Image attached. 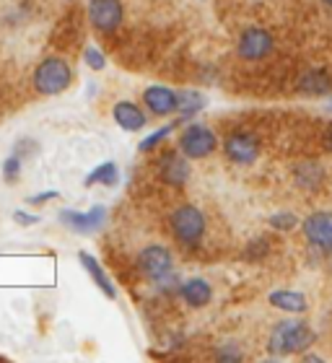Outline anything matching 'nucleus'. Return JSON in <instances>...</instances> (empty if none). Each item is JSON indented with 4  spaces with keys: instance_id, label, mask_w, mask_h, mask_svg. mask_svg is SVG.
Wrapping results in <instances>:
<instances>
[{
    "instance_id": "f257e3e1",
    "label": "nucleus",
    "mask_w": 332,
    "mask_h": 363,
    "mask_svg": "<svg viewBox=\"0 0 332 363\" xmlns=\"http://www.w3.org/2000/svg\"><path fill=\"white\" fill-rule=\"evenodd\" d=\"M314 342V333L304 322H280L270 333L267 350L272 356H291V353H304Z\"/></svg>"
},
{
    "instance_id": "f03ea898",
    "label": "nucleus",
    "mask_w": 332,
    "mask_h": 363,
    "mask_svg": "<svg viewBox=\"0 0 332 363\" xmlns=\"http://www.w3.org/2000/svg\"><path fill=\"white\" fill-rule=\"evenodd\" d=\"M169 226H172L174 239H177L182 247L192 250V247H197V244L203 242L205 216L195 205H179V208L169 216Z\"/></svg>"
},
{
    "instance_id": "7ed1b4c3",
    "label": "nucleus",
    "mask_w": 332,
    "mask_h": 363,
    "mask_svg": "<svg viewBox=\"0 0 332 363\" xmlns=\"http://www.w3.org/2000/svg\"><path fill=\"white\" fill-rule=\"evenodd\" d=\"M73 84V70H70L68 60L62 57H45L34 70V89L42 96H57Z\"/></svg>"
},
{
    "instance_id": "20e7f679",
    "label": "nucleus",
    "mask_w": 332,
    "mask_h": 363,
    "mask_svg": "<svg viewBox=\"0 0 332 363\" xmlns=\"http://www.w3.org/2000/svg\"><path fill=\"white\" fill-rule=\"evenodd\" d=\"M138 267L145 278L153 280V283H161L164 278L174 275V257L172 252L161 247V244H148L145 250H140L138 255Z\"/></svg>"
},
{
    "instance_id": "39448f33",
    "label": "nucleus",
    "mask_w": 332,
    "mask_h": 363,
    "mask_svg": "<svg viewBox=\"0 0 332 363\" xmlns=\"http://www.w3.org/2000/svg\"><path fill=\"white\" fill-rule=\"evenodd\" d=\"M218 148V138L205 125H187L179 135V151L187 159H205Z\"/></svg>"
},
{
    "instance_id": "423d86ee",
    "label": "nucleus",
    "mask_w": 332,
    "mask_h": 363,
    "mask_svg": "<svg viewBox=\"0 0 332 363\" xmlns=\"http://www.w3.org/2000/svg\"><path fill=\"white\" fill-rule=\"evenodd\" d=\"M89 21L99 34H114L122 26V21H125L122 0H91Z\"/></svg>"
},
{
    "instance_id": "0eeeda50",
    "label": "nucleus",
    "mask_w": 332,
    "mask_h": 363,
    "mask_svg": "<svg viewBox=\"0 0 332 363\" xmlns=\"http://www.w3.org/2000/svg\"><path fill=\"white\" fill-rule=\"evenodd\" d=\"M60 216V223L65 228H70L73 234H96V231H101V228L106 226V216H109V211H106L104 205H94L91 211H60L57 213Z\"/></svg>"
},
{
    "instance_id": "6e6552de",
    "label": "nucleus",
    "mask_w": 332,
    "mask_h": 363,
    "mask_svg": "<svg viewBox=\"0 0 332 363\" xmlns=\"http://www.w3.org/2000/svg\"><path fill=\"white\" fill-rule=\"evenodd\" d=\"M223 153H226L228 159L234 161V164H255L257 156H260V140H257L252 133H242V130H236L231 135L226 138V143H223Z\"/></svg>"
},
{
    "instance_id": "1a4fd4ad",
    "label": "nucleus",
    "mask_w": 332,
    "mask_h": 363,
    "mask_svg": "<svg viewBox=\"0 0 332 363\" xmlns=\"http://www.w3.org/2000/svg\"><path fill=\"white\" fill-rule=\"evenodd\" d=\"M236 50L244 60H262L272 52V37L260 26H249V29L242 31Z\"/></svg>"
},
{
    "instance_id": "9d476101",
    "label": "nucleus",
    "mask_w": 332,
    "mask_h": 363,
    "mask_svg": "<svg viewBox=\"0 0 332 363\" xmlns=\"http://www.w3.org/2000/svg\"><path fill=\"white\" fill-rule=\"evenodd\" d=\"M159 177L169 187H182L189 179V159L182 151H164L159 159Z\"/></svg>"
},
{
    "instance_id": "9b49d317",
    "label": "nucleus",
    "mask_w": 332,
    "mask_h": 363,
    "mask_svg": "<svg viewBox=\"0 0 332 363\" xmlns=\"http://www.w3.org/2000/svg\"><path fill=\"white\" fill-rule=\"evenodd\" d=\"M143 104L156 117L177 114L179 112V91L169 89V86H148L143 91Z\"/></svg>"
},
{
    "instance_id": "f8f14e48",
    "label": "nucleus",
    "mask_w": 332,
    "mask_h": 363,
    "mask_svg": "<svg viewBox=\"0 0 332 363\" xmlns=\"http://www.w3.org/2000/svg\"><path fill=\"white\" fill-rule=\"evenodd\" d=\"M304 234L317 250L332 252V213H314L304 220Z\"/></svg>"
},
{
    "instance_id": "ddd939ff",
    "label": "nucleus",
    "mask_w": 332,
    "mask_h": 363,
    "mask_svg": "<svg viewBox=\"0 0 332 363\" xmlns=\"http://www.w3.org/2000/svg\"><path fill=\"white\" fill-rule=\"evenodd\" d=\"M179 298L192 309H200V306H208L213 298V288L205 278H189L184 283H179Z\"/></svg>"
},
{
    "instance_id": "4468645a",
    "label": "nucleus",
    "mask_w": 332,
    "mask_h": 363,
    "mask_svg": "<svg viewBox=\"0 0 332 363\" xmlns=\"http://www.w3.org/2000/svg\"><path fill=\"white\" fill-rule=\"evenodd\" d=\"M112 117H114V122H117L122 130H128V133H138V130H143L145 125H148L145 112L138 104H133V101H117L112 109Z\"/></svg>"
},
{
    "instance_id": "2eb2a0df",
    "label": "nucleus",
    "mask_w": 332,
    "mask_h": 363,
    "mask_svg": "<svg viewBox=\"0 0 332 363\" xmlns=\"http://www.w3.org/2000/svg\"><path fill=\"white\" fill-rule=\"evenodd\" d=\"M78 262L83 265V270L89 272L91 280L96 283L99 291H104L106 298H117V288H114L112 278L106 275V270L96 262V257H91L89 252H78Z\"/></svg>"
},
{
    "instance_id": "dca6fc26",
    "label": "nucleus",
    "mask_w": 332,
    "mask_h": 363,
    "mask_svg": "<svg viewBox=\"0 0 332 363\" xmlns=\"http://www.w3.org/2000/svg\"><path fill=\"white\" fill-rule=\"evenodd\" d=\"M270 303L280 311H291V314H301L306 311V298L299 291H272Z\"/></svg>"
},
{
    "instance_id": "f3484780",
    "label": "nucleus",
    "mask_w": 332,
    "mask_h": 363,
    "mask_svg": "<svg viewBox=\"0 0 332 363\" xmlns=\"http://www.w3.org/2000/svg\"><path fill=\"white\" fill-rule=\"evenodd\" d=\"M299 89H301L304 94H314V96H319V94H330L332 78L327 76L325 70H306V73L301 76V81H299Z\"/></svg>"
},
{
    "instance_id": "a211bd4d",
    "label": "nucleus",
    "mask_w": 332,
    "mask_h": 363,
    "mask_svg": "<svg viewBox=\"0 0 332 363\" xmlns=\"http://www.w3.org/2000/svg\"><path fill=\"white\" fill-rule=\"evenodd\" d=\"M120 182V169L114 161H106V164H99L89 177H86V187H94V184H104V187H114Z\"/></svg>"
},
{
    "instance_id": "6ab92c4d",
    "label": "nucleus",
    "mask_w": 332,
    "mask_h": 363,
    "mask_svg": "<svg viewBox=\"0 0 332 363\" xmlns=\"http://www.w3.org/2000/svg\"><path fill=\"white\" fill-rule=\"evenodd\" d=\"M205 106V99L197 91H179V114L182 117H192Z\"/></svg>"
},
{
    "instance_id": "aec40b11",
    "label": "nucleus",
    "mask_w": 332,
    "mask_h": 363,
    "mask_svg": "<svg viewBox=\"0 0 332 363\" xmlns=\"http://www.w3.org/2000/svg\"><path fill=\"white\" fill-rule=\"evenodd\" d=\"M18 174H21V153H11V156L3 161V179H6L8 184H13V182L18 179Z\"/></svg>"
},
{
    "instance_id": "412c9836",
    "label": "nucleus",
    "mask_w": 332,
    "mask_h": 363,
    "mask_svg": "<svg viewBox=\"0 0 332 363\" xmlns=\"http://www.w3.org/2000/svg\"><path fill=\"white\" fill-rule=\"evenodd\" d=\"M177 128V125H166V128H159L156 130V133H153V135H148V138H143V140H140V145H138V148H140V151H153V148H156V145L161 143V140H166V138L172 135V130Z\"/></svg>"
},
{
    "instance_id": "4be33fe9",
    "label": "nucleus",
    "mask_w": 332,
    "mask_h": 363,
    "mask_svg": "<svg viewBox=\"0 0 332 363\" xmlns=\"http://www.w3.org/2000/svg\"><path fill=\"white\" fill-rule=\"evenodd\" d=\"M83 62L89 65V70H104L106 57L99 47H86V50H83Z\"/></svg>"
},
{
    "instance_id": "5701e85b",
    "label": "nucleus",
    "mask_w": 332,
    "mask_h": 363,
    "mask_svg": "<svg viewBox=\"0 0 332 363\" xmlns=\"http://www.w3.org/2000/svg\"><path fill=\"white\" fill-rule=\"evenodd\" d=\"M270 226L280 228V231H288V228L296 226V216L294 213H275V216L270 218Z\"/></svg>"
},
{
    "instance_id": "b1692460",
    "label": "nucleus",
    "mask_w": 332,
    "mask_h": 363,
    "mask_svg": "<svg viewBox=\"0 0 332 363\" xmlns=\"http://www.w3.org/2000/svg\"><path fill=\"white\" fill-rule=\"evenodd\" d=\"M13 220L18 223V226H37L39 216H31V213H26V211H16L13 213Z\"/></svg>"
},
{
    "instance_id": "393cba45",
    "label": "nucleus",
    "mask_w": 332,
    "mask_h": 363,
    "mask_svg": "<svg viewBox=\"0 0 332 363\" xmlns=\"http://www.w3.org/2000/svg\"><path fill=\"white\" fill-rule=\"evenodd\" d=\"M60 195L57 189H47V192H39V195H31L29 197V205H45L50 203V200H55V197Z\"/></svg>"
},
{
    "instance_id": "a878e982",
    "label": "nucleus",
    "mask_w": 332,
    "mask_h": 363,
    "mask_svg": "<svg viewBox=\"0 0 332 363\" xmlns=\"http://www.w3.org/2000/svg\"><path fill=\"white\" fill-rule=\"evenodd\" d=\"M218 361H242V353H239L236 348H221Z\"/></svg>"
},
{
    "instance_id": "bb28decb",
    "label": "nucleus",
    "mask_w": 332,
    "mask_h": 363,
    "mask_svg": "<svg viewBox=\"0 0 332 363\" xmlns=\"http://www.w3.org/2000/svg\"><path fill=\"white\" fill-rule=\"evenodd\" d=\"M267 252V242H255L252 247L247 250V257H252V259H257L255 255H265Z\"/></svg>"
},
{
    "instance_id": "cd10ccee",
    "label": "nucleus",
    "mask_w": 332,
    "mask_h": 363,
    "mask_svg": "<svg viewBox=\"0 0 332 363\" xmlns=\"http://www.w3.org/2000/svg\"><path fill=\"white\" fill-rule=\"evenodd\" d=\"M327 148H330V151H332V130H330V133H327Z\"/></svg>"
},
{
    "instance_id": "c85d7f7f",
    "label": "nucleus",
    "mask_w": 332,
    "mask_h": 363,
    "mask_svg": "<svg viewBox=\"0 0 332 363\" xmlns=\"http://www.w3.org/2000/svg\"><path fill=\"white\" fill-rule=\"evenodd\" d=\"M325 3H327V6H332V0H325Z\"/></svg>"
}]
</instances>
